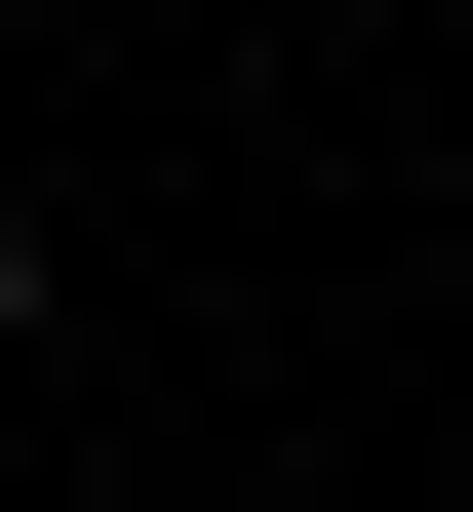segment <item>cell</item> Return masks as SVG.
I'll use <instances>...</instances> for the list:
<instances>
[{"instance_id": "cell-1", "label": "cell", "mask_w": 473, "mask_h": 512, "mask_svg": "<svg viewBox=\"0 0 473 512\" xmlns=\"http://www.w3.org/2000/svg\"><path fill=\"white\" fill-rule=\"evenodd\" d=\"M0 355H40V197H0Z\"/></svg>"}]
</instances>
